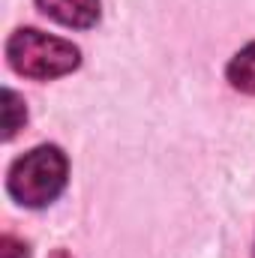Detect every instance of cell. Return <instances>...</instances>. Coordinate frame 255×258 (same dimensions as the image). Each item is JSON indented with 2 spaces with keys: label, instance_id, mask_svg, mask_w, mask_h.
I'll use <instances>...</instances> for the list:
<instances>
[{
  "label": "cell",
  "instance_id": "6da1fadb",
  "mask_svg": "<svg viewBox=\"0 0 255 258\" xmlns=\"http://www.w3.org/2000/svg\"><path fill=\"white\" fill-rule=\"evenodd\" d=\"M66 171H69V165H66L63 150L54 144H42L12 162L6 186L18 204L45 207L63 192Z\"/></svg>",
  "mask_w": 255,
  "mask_h": 258
},
{
  "label": "cell",
  "instance_id": "7a4b0ae2",
  "mask_svg": "<svg viewBox=\"0 0 255 258\" xmlns=\"http://www.w3.org/2000/svg\"><path fill=\"white\" fill-rule=\"evenodd\" d=\"M6 57L9 66L18 72V75H27V78H39V81H48V78H57L72 72L81 54L72 42L57 39V36H48L42 30H33V27H24V30H15L6 42Z\"/></svg>",
  "mask_w": 255,
  "mask_h": 258
},
{
  "label": "cell",
  "instance_id": "3957f363",
  "mask_svg": "<svg viewBox=\"0 0 255 258\" xmlns=\"http://www.w3.org/2000/svg\"><path fill=\"white\" fill-rule=\"evenodd\" d=\"M36 6L63 27H93L99 18V0H36Z\"/></svg>",
  "mask_w": 255,
  "mask_h": 258
},
{
  "label": "cell",
  "instance_id": "277c9868",
  "mask_svg": "<svg viewBox=\"0 0 255 258\" xmlns=\"http://www.w3.org/2000/svg\"><path fill=\"white\" fill-rule=\"evenodd\" d=\"M228 81L240 93H252L255 96V42H249L246 48H240L234 54V60L228 63Z\"/></svg>",
  "mask_w": 255,
  "mask_h": 258
},
{
  "label": "cell",
  "instance_id": "5b68a950",
  "mask_svg": "<svg viewBox=\"0 0 255 258\" xmlns=\"http://www.w3.org/2000/svg\"><path fill=\"white\" fill-rule=\"evenodd\" d=\"M3 138H12L18 126L24 123V105H21V99H18V93H12V90H3Z\"/></svg>",
  "mask_w": 255,
  "mask_h": 258
},
{
  "label": "cell",
  "instance_id": "8992f818",
  "mask_svg": "<svg viewBox=\"0 0 255 258\" xmlns=\"http://www.w3.org/2000/svg\"><path fill=\"white\" fill-rule=\"evenodd\" d=\"M0 258H30V255H27V246H24V243H18L15 237L6 234V237L0 240Z\"/></svg>",
  "mask_w": 255,
  "mask_h": 258
}]
</instances>
